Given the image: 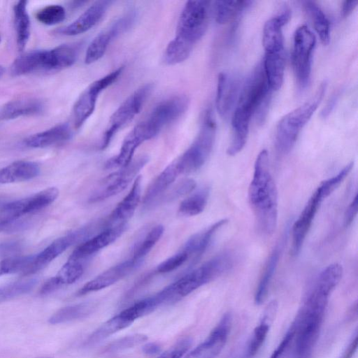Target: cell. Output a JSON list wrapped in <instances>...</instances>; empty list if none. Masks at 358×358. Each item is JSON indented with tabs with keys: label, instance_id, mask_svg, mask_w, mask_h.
I'll use <instances>...</instances> for the list:
<instances>
[{
	"label": "cell",
	"instance_id": "40",
	"mask_svg": "<svg viewBox=\"0 0 358 358\" xmlns=\"http://www.w3.org/2000/svg\"><path fill=\"white\" fill-rule=\"evenodd\" d=\"M210 194L209 188L203 187L184 199L180 204L178 212L182 215L194 216L205 209Z\"/></svg>",
	"mask_w": 358,
	"mask_h": 358
},
{
	"label": "cell",
	"instance_id": "53",
	"mask_svg": "<svg viewBox=\"0 0 358 358\" xmlns=\"http://www.w3.org/2000/svg\"><path fill=\"white\" fill-rule=\"evenodd\" d=\"M358 210V196L356 194L352 201L347 208L344 215V224L348 227L352 224L355 217L357 216Z\"/></svg>",
	"mask_w": 358,
	"mask_h": 358
},
{
	"label": "cell",
	"instance_id": "7",
	"mask_svg": "<svg viewBox=\"0 0 358 358\" xmlns=\"http://www.w3.org/2000/svg\"><path fill=\"white\" fill-rule=\"evenodd\" d=\"M271 93L262 62H260L241 86L236 108L252 116L255 114L257 119L262 122L267 113Z\"/></svg>",
	"mask_w": 358,
	"mask_h": 358
},
{
	"label": "cell",
	"instance_id": "48",
	"mask_svg": "<svg viewBox=\"0 0 358 358\" xmlns=\"http://www.w3.org/2000/svg\"><path fill=\"white\" fill-rule=\"evenodd\" d=\"M188 259L187 255L180 250L160 263L157 267V271L161 273L173 271L182 266Z\"/></svg>",
	"mask_w": 358,
	"mask_h": 358
},
{
	"label": "cell",
	"instance_id": "29",
	"mask_svg": "<svg viewBox=\"0 0 358 358\" xmlns=\"http://www.w3.org/2000/svg\"><path fill=\"white\" fill-rule=\"evenodd\" d=\"M285 237L286 236H283L276 243L266 263L255 294V302L257 305L262 304L266 298L271 282L280 260Z\"/></svg>",
	"mask_w": 358,
	"mask_h": 358
},
{
	"label": "cell",
	"instance_id": "21",
	"mask_svg": "<svg viewBox=\"0 0 358 358\" xmlns=\"http://www.w3.org/2000/svg\"><path fill=\"white\" fill-rule=\"evenodd\" d=\"M142 262L132 258L119 263L85 283L77 292L84 295L108 287L131 273Z\"/></svg>",
	"mask_w": 358,
	"mask_h": 358
},
{
	"label": "cell",
	"instance_id": "22",
	"mask_svg": "<svg viewBox=\"0 0 358 358\" xmlns=\"http://www.w3.org/2000/svg\"><path fill=\"white\" fill-rule=\"evenodd\" d=\"M111 3L110 1H97L84 11L76 20L60 30L66 36L83 34L94 27L103 17Z\"/></svg>",
	"mask_w": 358,
	"mask_h": 358
},
{
	"label": "cell",
	"instance_id": "30",
	"mask_svg": "<svg viewBox=\"0 0 358 358\" xmlns=\"http://www.w3.org/2000/svg\"><path fill=\"white\" fill-rule=\"evenodd\" d=\"M43 102L35 97H21L6 103L0 110V119L13 120L20 117L40 113Z\"/></svg>",
	"mask_w": 358,
	"mask_h": 358
},
{
	"label": "cell",
	"instance_id": "34",
	"mask_svg": "<svg viewBox=\"0 0 358 358\" xmlns=\"http://www.w3.org/2000/svg\"><path fill=\"white\" fill-rule=\"evenodd\" d=\"M144 141L142 136L134 127L124 139L119 153L107 161L106 168L120 169L127 166L133 160L132 158L136 149Z\"/></svg>",
	"mask_w": 358,
	"mask_h": 358
},
{
	"label": "cell",
	"instance_id": "2",
	"mask_svg": "<svg viewBox=\"0 0 358 358\" xmlns=\"http://www.w3.org/2000/svg\"><path fill=\"white\" fill-rule=\"evenodd\" d=\"M268 165V152L263 150L256 158L248 189L257 229L267 236L274 232L278 220V191Z\"/></svg>",
	"mask_w": 358,
	"mask_h": 358
},
{
	"label": "cell",
	"instance_id": "17",
	"mask_svg": "<svg viewBox=\"0 0 358 358\" xmlns=\"http://www.w3.org/2000/svg\"><path fill=\"white\" fill-rule=\"evenodd\" d=\"M58 71V63L54 49L38 50L17 57L13 62L10 71L13 76H20L36 71Z\"/></svg>",
	"mask_w": 358,
	"mask_h": 358
},
{
	"label": "cell",
	"instance_id": "20",
	"mask_svg": "<svg viewBox=\"0 0 358 358\" xmlns=\"http://www.w3.org/2000/svg\"><path fill=\"white\" fill-rule=\"evenodd\" d=\"M127 222L106 227L102 231L85 240L71 253L69 259L83 261L117 239L127 229Z\"/></svg>",
	"mask_w": 358,
	"mask_h": 358
},
{
	"label": "cell",
	"instance_id": "43",
	"mask_svg": "<svg viewBox=\"0 0 358 358\" xmlns=\"http://www.w3.org/2000/svg\"><path fill=\"white\" fill-rule=\"evenodd\" d=\"M83 273L84 266L81 261L68 259L55 277L62 286L76 282Z\"/></svg>",
	"mask_w": 358,
	"mask_h": 358
},
{
	"label": "cell",
	"instance_id": "60",
	"mask_svg": "<svg viewBox=\"0 0 358 358\" xmlns=\"http://www.w3.org/2000/svg\"><path fill=\"white\" fill-rule=\"evenodd\" d=\"M41 358H50V357H41Z\"/></svg>",
	"mask_w": 358,
	"mask_h": 358
},
{
	"label": "cell",
	"instance_id": "35",
	"mask_svg": "<svg viewBox=\"0 0 358 358\" xmlns=\"http://www.w3.org/2000/svg\"><path fill=\"white\" fill-rule=\"evenodd\" d=\"M27 4V1H20L13 7L16 41L19 51L24 49L30 36L31 24Z\"/></svg>",
	"mask_w": 358,
	"mask_h": 358
},
{
	"label": "cell",
	"instance_id": "59",
	"mask_svg": "<svg viewBox=\"0 0 358 358\" xmlns=\"http://www.w3.org/2000/svg\"><path fill=\"white\" fill-rule=\"evenodd\" d=\"M4 68L3 66H1L0 65V78H1V76H3V73H4Z\"/></svg>",
	"mask_w": 358,
	"mask_h": 358
},
{
	"label": "cell",
	"instance_id": "25",
	"mask_svg": "<svg viewBox=\"0 0 358 358\" xmlns=\"http://www.w3.org/2000/svg\"><path fill=\"white\" fill-rule=\"evenodd\" d=\"M290 16V10L285 9L265 23L262 40L266 52L284 50L282 27L289 21Z\"/></svg>",
	"mask_w": 358,
	"mask_h": 358
},
{
	"label": "cell",
	"instance_id": "41",
	"mask_svg": "<svg viewBox=\"0 0 358 358\" xmlns=\"http://www.w3.org/2000/svg\"><path fill=\"white\" fill-rule=\"evenodd\" d=\"M164 228L162 224L153 227L143 237V238L136 245L132 259L138 261H143L157 241L162 237Z\"/></svg>",
	"mask_w": 358,
	"mask_h": 358
},
{
	"label": "cell",
	"instance_id": "26",
	"mask_svg": "<svg viewBox=\"0 0 358 358\" xmlns=\"http://www.w3.org/2000/svg\"><path fill=\"white\" fill-rule=\"evenodd\" d=\"M175 161L167 166L148 186L143 199L145 207L158 202L179 175Z\"/></svg>",
	"mask_w": 358,
	"mask_h": 358
},
{
	"label": "cell",
	"instance_id": "18",
	"mask_svg": "<svg viewBox=\"0 0 358 358\" xmlns=\"http://www.w3.org/2000/svg\"><path fill=\"white\" fill-rule=\"evenodd\" d=\"M231 324V315H224L208 337L184 358H215L227 343Z\"/></svg>",
	"mask_w": 358,
	"mask_h": 358
},
{
	"label": "cell",
	"instance_id": "36",
	"mask_svg": "<svg viewBox=\"0 0 358 358\" xmlns=\"http://www.w3.org/2000/svg\"><path fill=\"white\" fill-rule=\"evenodd\" d=\"M132 323V321L120 312L91 334L86 340L85 344L90 345L99 343L117 331L129 327Z\"/></svg>",
	"mask_w": 358,
	"mask_h": 358
},
{
	"label": "cell",
	"instance_id": "24",
	"mask_svg": "<svg viewBox=\"0 0 358 358\" xmlns=\"http://www.w3.org/2000/svg\"><path fill=\"white\" fill-rule=\"evenodd\" d=\"M228 222L227 219H222L208 227L192 235L184 244L183 251L193 262L198 260L206 252L217 231Z\"/></svg>",
	"mask_w": 358,
	"mask_h": 358
},
{
	"label": "cell",
	"instance_id": "16",
	"mask_svg": "<svg viewBox=\"0 0 358 358\" xmlns=\"http://www.w3.org/2000/svg\"><path fill=\"white\" fill-rule=\"evenodd\" d=\"M58 195L57 188L48 187L27 198L8 203L1 209L3 220L22 217L38 211L51 204Z\"/></svg>",
	"mask_w": 358,
	"mask_h": 358
},
{
	"label": "cell",
	"instance_id": "46",
	"mask_svg": "<svg viewBox=\"0 0 358 358\" xmlns=\"http://www.w3.org/2000/svg\"><path fill=\"white\" fill-rule=\"evenodd\" d=\"M36 17L43 24L55 25L64 20L66 10L60 5H49L39 10L36 13Z\"/></svg>",
	"mask_w": 358,
	"mask_h": 358
},
{
	"label": "cell",
	"instance_id": "45",
	"mask_svg": "<svg viewBox=\"0 0 358 358\" xmlns=\"http://www.w3.org/2000/svg\"><path fill=\"white\" fill-rule=\"evenodd\" d=\"M147 339L148 336L143 334H135L124 336L107 345L103 350V352L114 353L122 351L139 345L145 342Z\"/></svg>",
	"mask_w": 358,
	"mask_h": 358
},
{
	"label": "cell",
	"instance_id": "4",
	"mask_svg": "<svg viewBox=\"0 0 358 358\" xmlns=\"http://www.w3.org/2000/svg\"><path fill=\"white\" fill-rule=\"evenodd\" d=\"M234 263L231 253L223 252L187 273L159 292L164 304L176 302L230 269Z\"/></svg>",
	"mask_w": 358,
	"mask_h": 358
},
{
	"label": "cell",
	"instance_id": "37",
	"mask_svg": "<svg viewBox=\"0 0 358 358\" xmlns=\"http://www.w3.org/2000/svg\"><path fill=\"white\" fill-rule=\"evenodd\" d=\"M95 309L92 303H81L68 306L59 309L50 318L52 324L64 323L76 320L83 319L91 315Z\"/></svg>",
	"mask_w": 358,
	"mask_h": 358
},
{
	"label": "cell",
	"instance_id": "33",
	"mask_svg": "<svg viewBox=\"0 0 358 358\" xmlns=\"http://www.w3.org/2000/svg\"><path fill=\"white\" fill-rule=\"evenodd\" d=\"M40 173L38 164L30 161H17L0 169V183L29 180Z\"/></svg>",
	"mask_w": 358,
	"mask_h": 358
},
{
	"label": "cell",
	"instance_id": "42",
	"mask_svg": "<svg viewBox=\"0 0 358 358\" xmlns=\"http://www.w3.org/2000/svg\"><path fill=\"white\" fill-rule=\"evenodd\" d=\"M34 255L14 256L0 262V275L20 273L26 275Z\"/></svg>",
	"mask_w": 358,
	"mask_h": 358
},
{
	"label": "cell",
	"instance_id": "39",
	"mask_svg": "<svg viewBox=\"0 0 358 358\" xmlns=\"http://www.w3.org/2000/svg\"><path fill=\"white\" fill-rule=\"evenodd\" d=\"M304 9L311 19L315 29L320 36L321 42L327 45L329 42V22L320 7L314 1L303 2Z\"/></svg>",
	"mask_w": 358,
	"mask_h": 358
},
{
	"label": "cell",
	"instance_id": "5",
	"mask_svg": "<svg viewBox=\"0 0 358 358\" xmlns=\"http://www.w3.org/2000/svg\"><path fill=\"white\" fill-rule=\"evenodd\" d=\"M327 85L326 81L321 83L315 93L306 102L281 118L275 132V146L280 153L287 154L292 150L301 130L320 103Z\"/></svg>",
	"mask_w": 358,
	"mask_h": 358
},
{
	"label": "cell",
	"instance_id": "61",
	"mask_svg": "<svg viewBox=\"0 0 358 358\" xmlns=\"http://www.w3.org/2000/svg\"><path fill=\"white\" fill-rule=\"evenodd\" d=\"M0 42H1V36H0Z\"/></svg>",
	"mask_w": 358,
	"mask_h": 358
},
{
	"label": "cell",
	"instance_id": "23",
	"mask_svg": "<svg viewBox=\"0 0 358 358\" xmlns=\"http://www.w3.org/2000/svg\"><path fill=\"white\" fill-rule=\"evenodd\" d=\"M141 176H138L128 194L118 203L109 216L107 227L127 221L134 215L141 196Z\"/></svg>",
	"mask_w": 358,
	"mask_h": 358
},
{
	"label": "cell",
	"instance_id": "57",
	"mask_svg": "<svg viewBox=\"0 0 358 358\" xmlns=\"http://www.w3.org/2000/svg\"><path fill=\"white\" fill-rule=\"evenodd\" d=\"M358 1H345L342 5V15L348 16L357 6Z\"/></svg>",
	"mask_w": 358,
	"mask_h": 358
},
{
	"label": "cell",
	"instance_id": "31",
	"mask_svg": "<svg viewBox=\"0 0 358 358\" xmlns=\"http://www.w3.org/2000/svg\"><path fill=\"white\" fill-rule=\"evenodd\" d=\"M251 117L250 114L240 108L234 109L231 118L232 138L227 150V153L229 155H236L244 148Z\"/></svg>",
	"mask_w": 358,
	"mask_h": 358
},
{
	"label": "cell",
	"instance_id": "8",
	"mask_svg": "<svg viewBox=\"0 0 358 358\" xmlns=\"http://www.w3.org/2000/svg\"><path fill=\"white\" fill-rule=\"evenodd\" d=\"M188 106L189 99L185 95L173 96L157 104L139 122L148 140L155 137L164 127L182 116Z\"/></svg>",
	"mask_w": 358,
	"mask_h": 358
},
{
	"label": "cell",
	"instance_id": "19",
	"mask_svg": "<svg viewBox=\"0 0 358 358\" xmlns=\"http://www.w3.org/2000/svg\"><path fill=\"white\" fill-rule=\"evenodd\" d=\"M240 78L229 72L220 73L217 78L215 105L222 117L226 118L234 109L241 88Z\"/></svg>",
	"mask_w": 358,
	"mask_h": 358
},
{
	"label": "cell",
	"instance_id": "9",
	"mask_svg": "<svg viewBox=\"0 0 358 358\" xmlns=\"http://www.w3.org/2000/svg\"><path fill=\"white\" fill-rule=\"evenodd\" d=\"M152 87L150 83L142 85L127 97L113 113L101 140V150L106 149L115 134L139 113Z\"/></svg>",
	"mask_w": 358,
	"mask_h": 358
},
{
	"label": "cell",
	"instance_id": "6",
	"mask_svg": "<svg viewBox=\"0 0 358 358\" xmlns=\"http://www.w3.org/2000/svg\"><path fill=\"white\" fill-rule=\"evenodd\" d=\"M216 122L212 111L207 110L201 127L191 145L175 160L180 174L190 173L199 170L208 159L214 145Z\"/></svg>",
	"mask_w": 358,
	"mask_h": 358
},
{
	"label": "cell",
	"instance_id": "47",
	"mask_svg": "<svg viewBox=\"0 0 358 358\" xmlns=\"http://www.w3.org/2000/svg\"><path fill=\"white\" fill-rule=\"evenodd\" d=\"M196 185V182L192 179H184L174 185L166 194H164L159 200H162L163 201H172L182 196L193 191Z\"/></svg>",
	"mask_w": 358,
	"mask_h": 358
},
{
	"label": "cell",
	"instance_id": "52",
	"mask_svg": "<svg viewBox=\"0 0 358 358\" xmlns=\"http://www.w3.org/2000/svg\"><path fill=\"white\" fill-rule=\"evenodd\" d=\"M22 243L19 241H9L0 243V257L8 258L17 256L22 250Z\"/></svg>",
	"mask_w": 358,
	"mask_h": 358
},
{
	"label": "cell",
	"instance_id": "28",
	"mask_svg": "<svg viewBox=\"0 0 358 358\" xmlns=\"http://www.w3.org/2000/svg\"><path fill=\"white\" fill-rule=\"evenodd\" d=\"M277 307V303L273 301L264 310L262 317L258 325L254 329L248 342L245 351V357L247 358L253 357L264 344L269 331L270 327L274 320Z\"/></svg>",
	"mask_w": 358,
	"mask_h": 358
},
{
	"label": "cell",
	"instance_id": "13",
	"mask_svg": "<svg viewBox=\"0 0 358 358\" xmlns=\"http://www.w3.org/2000/svg\"><path fill=\"white\" fill-rule=\"evenodd\" d=\"M135 17L134 10H129L99 33L88 45L85 57V64H90L99 60L104 55L111 41L129 29Z\"/></svg>",
	"mask_w": 358,
	"mask_h": 358
},
{
	"label": "cell",
	"instance_id": "11",
	"mask_svg": "<svg viewBox=\"0 0 358 358\" xmlns=\"http://www.w3.org/2000/svg\"><path fill=\"white\" fill-rule=\"evenodd\" d=\"M315 41L314 34L306 25L298 27L294 32L292 62L295 78L301 88L306 87L310 81Z\"/></svg>",
	"mask_w": 358,
	"mask_h": 358
},
{
	"label": "cell",
	"instance_id": "14",
	"mask_svg": "<svg viewBox=\"0 0 358 358\" xmlns=\"http://www.w3.org/2000/svg\"><path fill=\"white\" fill-rule=\"evenodd\" d=\"M327 197L318 186L308 199L292 229V245L290 254L297 256L301 252L303 242L313 224L321 203Z\"/></svg>",
	"mask_w": 358,
	"mask_h": 358
},
{
	"label": "cell",
	"instance_id": "50",
	"mask_svg": "<svg viewBox=\"0 0 358 358\" xmlns=\"http://www.w3.org/2000/svg\"><path fill=\"white\" fill-rule=\"evenodd\" d=\"M22 217L2 220L0 222V231L14 233L27 229L30 221Z\"/></svg>",
	"mask_w": 358,
	"mask_h": 358
},
{
	"label": "cell",
	"instance_id": "1",
	"mask_svg": "<svg viewBox=\"0 0 358 358\" xmlns=\"http://www.w3.org/2000/svg\"><path fill=\"white\" fill-rule=\"evenodd\" d=\"M343 275L338 263L327 266L317 277L292 323V358H311L324 321L329 299Z\"/></svg>",
	"mask_w": 358,
	"mask_h": 358
},
{
	"label": "cell",
	"instance_id": "10",
	"mask_svg": "<svg viewBox=\"0 0 358 358\" xmlns=\"http://www.w3.org/2000/svg\"><path fill=\"white\" fill-rule=\"evenodd\" d=\"M149 159L146 155L139 156L127 166L120 168L103 178L89 198L94 203L116 195L124 190L138 176V172L145 166Z\"/></svg>",
	"mask_w": 358,
	"mask_h": 358
},
{
	"label": "cell",
	"instance_id": "15",
	"mask_svg": "<svg viewBox=\"0 0 358 358\" xmlns=\"http://www.w3.org/2000/svg\"><path fill=\"white\" fill-rule=\"evenodd\" d=\"M91 229L90 227H86L55 240L43 251L34 255L26 275L33 274L41 270L71 245L89 237Z\"/></svg>",
	"mask_w": 358,
	"mask_h": 358
},
{
	"label": "cell",
	"instance_id": "3",
	"mask_svg": "<svg viewBox=\"0 0 358 358\" xmlns=\"http://www.w3.org/2000/svg\"><path fill=\"white\" fill-rule=\"evenodd\" d=\"M210 2L188 1L185 3L177 24L175 37L166 46L164 62L175 65L186 60L194 45L205 34L209 21Z\"/></svg>",
	"mask_w": 358,
	"mask_h": 358
},
{
	"label": "cell",
	"instance_id": "32",
	"mask_svg": "<svg viewBox=\"0 0 358 358\" xmlns=\"http://www.w3.org/2000/svg\"><path fill=\"white\" fill-rule=\"evenodd\" d=\"M264 73L271 91L278 90L283 83L285 57L284 50L266 52L263 59Z\"/></svg>",
	"mask_w": 358,
	"mask_h": 358
},
{
	"label": "cell",
	"instance_id": "44",
	"mask_svg": "<svg viewBox=\"0 0 358 358\" xmlns=\"http://www.w3.org/2000/svg\"><path fill=\"white\" fill-rule=\"evenodd\" d=\"M36 283L35 279H29L0 287V303L29 292Z\"/></svg>",
	"mask_w": 358,
	"mask_h": 358
},
{
	"label": "cell",
	"instance_id": "54",
	"mask_svg": "<svg viewBox=\"0 0 358 358\" xmlns=\"http://www.w3.org/2000/svg\"><path fill=\"white\" fill-rule=\"evenodd\" d=\"M62 286L59 285L55 277L49 278L41 287L40 289V294L42 295H46L50 294Z\"/></svg>",
	"mask_w": 358,
	"mask_h": 358
},
{
	"label": "cell",
	"instance_id": "51",
	"mask_svg": "<svg viewBox=\"0 0 358 358\" xmlns=\"http://www.w3.org/2000/svg\"><path fill=\"white\" fill-rule=\"evenodd\" d=\"M294 336V331L290 326L286 331L280 343L272 352L269 358H283L286 351L289 348Z\"/></svg>",
	"mask_w": 358,
	"mask_h": 358
},
{
	"label": "cell",
	"instance_id": "56",
	"mask_svg": "<svg viewBox=\"0 0 358 358\" xmlns=\"http://www.w3.org/2000/svg\"><path fill=\"white\" fill-rule=\"evenodd\" d=\"M142 350L147 355H155L161 351V347L156 343H148L143 346Z\"/></svg>",
	"mask_w": 358,
	"mask_h": 358
},
{
	"label": "cell",
	"instance_id": "38",
	"mask_svg": "<svg viewBox=\"0 0 358 358\" xmlns=\"http://www.w3.org/2000/svg\"><path fill=\"white\" fill-rule=\"evenodd\" d=\"M252 1H217L213 3L216 22L226 24L241 14Z\"/></svg>",
	"mask_w": 358,
	"mask_h": 358
},
{
	"label": "cell",
	"instance_id": "58",
	"mask_svg": "<svg viewBox=\"0 0 358 358\" xmlns=\"http://www.w3.org/2000/svg\"><path fill=\"white\" fill-rule=\"evenodd\" d=\"M336 100H337V95L334 94L332 96L331 101H329L328 104L326 106V107L324 108L323 111L322 112L323 117H325L329 115V113L331 112L333 107L334 106Z\"/></svg>",
	"mask_w": 358,
	"mask_h": 358
},
{
	"label": "cell",
	"instance_id": "49",
	"mask_svg": "<svg viewBox=\"0 0 358 358\" xmlns=\"http://www.w3.org/2000/svg\"><path fill=\"white\" fill-rule=\"evenodd\" d=\"M192 345V339L184 337L178 340L169 349L161 354L158 358H182Z\"/></svg>",
	"mask_w": 358,
	"mask_h": 358
},
{
	"label": "cell",
	"instance_id": "12",
	"mask_svg": "<svg viewBox=\"0 0 358 358\" xmlns=\"http://www.w3.org/2000/svg\"><path fill=\"white\" fill-rule=\"evenodd\" d=\"M123 66L92 83L80 95L73 109L74 127L80 128L93 113L96 100L101 92L115 83L123 71Z\"/></svg>",
	"mask_w": 358,
	"mask_h": 358
},
{
	"label": "cell",
	"instance_id": "55",
	"mask_svg": "<svg viewBox=\"0 0 358 358\" xmlns=\"http://www.w3.org/2000/svg\"><path fill=\"white\" fill-rule=\"evenodd\" d=\"M357 347V331H355V334L354 337L352 338V341H350L349 345L348 346V348L346 349V351L345 352L342 358H351L353 353L355 352Z\"/></svg>",
	"mask_w": 358,
	"mask_h": 358
},
{
	"label": "cell",
	"instance_id": "27",
	"mask_svg": "<svg viewBox=\"0 0 358 358\" xmlns=\"http://www.w3.org/2000/svg\"><path fill=\"white\" fill-rule=\"evenodd\" d=\"M71 136L69 125L62 123L28 136L24 140V143L29 148H43L64 143L69 140Z\"/></svg>",
	"mask_w": 358,
	"mask_h": 358
}]
</instances>
